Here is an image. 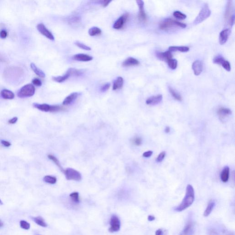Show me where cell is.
Instances as JSON below:
<instances>
[{
    "label": "cell",
    "mask_w": 235,
    "mask_h": 235,
    "mask_svg": "<svg viewBox=\"0 0 235 235\" xmlns=\"http://www.w3.org/2000/svg\"><path fill=\"white\" fill-rule=\"evenodd\" d=\"M195 199V192L193 187L191 185L186 186V195L181 203L174 209L178 212H182L189 208L193 204Z\"/></svg>",
    "instance_id": "obj_1"
},
{
    "label": "cell",
    "mask_w": 235,
    "mask_h": 235,
    "mask_svg": "<svg viewBox=\"0 0 235 235\" xmlns=\"http://www.w3.org/2000/svg\"><path fill=\"white\" fill-rule=\"evenodd\" d=\"M160 29L162 30H169L175 27H180L184 29L186 27L185 24L179 22L176 20L172 19V18H167L164 19L160 24Z\"/></svg>",
    "instance_id": "obj_2"
},
{
    "label": "cell",
    "mask_w": 235,
    "mask_h": 235,
    "mask_svg": "<svg viewBox=\"0 0 235 235\" xmlns=\"http://www.w3.org/2000/svg\"><path fill=\"white\" fill-rule=\"evenodd\" d=\"M33 106L36 109L45 112H56L64 110L65 109L59 105H50L46 103L39 104L34 103Z\"/></svg>",
    "instance_id": "obj_3"
},
{
    "label": "cell",
    "mask_w": 235,
    "mask_h": 235,
    "mask_svg": "<svg viewBox=\"0 0 235 235\" xmlns=\"http://www.w3.org/2000/svg\"><path fill=\"white\" fill-rule=\"evenodd\" d=\"M36 88L33 84H27L21 88L17 93L19 98L31 97L35 94Z\"/></svg>",
    "instance_id": "obj_4"
},
{
    "label": "cell",
    "mask_w": 235,
    "mask_h": 235,
    "mask_svg": "<svg viewBox=\"0 0 235 235\" xmlns=\"http://www.w3.org/2000/svg\"><path fill=\"white\" fill-rule=\"evenodd\" d=\"M23 74V69L20 68L9 67L5 69L4 72V76L7 79H11V80H15L16 78H20Z\"/></svg>",
    "instance_id": "obj_5"
},
{
    "label": "cell",
    "mask_w": 235,
    "mask_h": 235,
    "mask_svg": "<svg viewBox=\"0 0 235 235\" xmlns=\"http://www.w3.org/2000/svg\"><path fill=\"white\" fill-rule=\"evenodd\" d=\"M211 10L207 3H205L202 8L199 14L194 21V24H198L202 22L210 16Z\"/></svg>",
    "instance_id": "obj_6"
},
{
    "label": "cell",
    "mask_w": 235,
    "mask_h": 235,
    "mask_svg": "<svg viewBox=\"0 0 235 235\" xmlns=\"http://www.w3.org/2000/svg\"><path fill=\"white\" fill-rule=\"evenodd\" d=\"M68 180H73L79 181L82 179L81 175L76 170L71 168H68L63 171Z\"/></svg>",
    "instance_id": "obj_7"
},
{
    "label": "cell",
    "mask_w": 235,
    "mask_h": 235,
    "mask_svg": "<svg viewBox=\"0 0 235 235\" xmlns=\"http://www.w3.org/2000/svg\"><path fill=\"white\" fill-rule=\"evenodd\" d=\"M110 227L109 231L110 232L118 231L120 228V221L118 217L116 215L112 216L110 221Z\"/></svg>",
    "instance_id": "obj_8"
},
{
    "label": "cell",
    "mask_w": 235,
    "mask_h": 235,
    "mask_svg": "<svg viewBox=\"0 0 235 235\" xmlns=\"http://www.w3.org/2000/svg\"><path fill=\"white\" fill-rule=\"evenodd\" d=\"M37 29L40 34L51 40H54V36L46 27L43 24L40 23L37 25Z\"/></svg>",
    "instance_id": "obj_9"
},
{
    "label": "cell",
    "mask_w": 235,
    "mask_h": 235,
    "mask_svg": "<svg viewBox=\"0 0 235 235\" xmlns=\"http://www.w3.org/2000/svg\"><path fill=\"white\" fill-rule=\"evenodd\" d=\"M128 17H129V14H124L121 16L114 22L113 25V29H115V30H119V29H122L124 27L125 23L126 22Z\"/></svg>",
    "instance_id": "obj_10"
},
{
    "label": "cell",
    "mask_w": 235,
    "mask_h": 235,
    "mask_svg": "<svg viewBox=\"0 0 235 235\" xmlns=\"http://www.w3.org/2000/svg\"><path fill=\"white\" fill-rule=\"evenodd\" d=\"M137 5H138L139 9V12L138 14V18L139 20L142 22H145L147 21V15L144 10V2L141 0H137L136 1Z\"/></svg>",
    "instance_id": "obj_11"
},
{
    "label": "cell",
    "mask_w": 235,
    "mask_h": 235,
    "mask_svg": "<svg viewBox=\"0 0 235 235\" xmlns=\"http://www.w3.org/2000/svg\"><path fill=\"white\" fill-rule=\"evenodd\" d=\"M231 33V30L230 29H225L222 31L219 36V42L220 44L224 45L226 43Z\"/></svg>",
    "instance_id": "obj_12"
},
{
    "label": "cell",
    "mask_w": 235,
    "mask_h": 235,
    "mask_svg": "<svg viewBox=\"0 0 235 235\" xmlns=\"http://www.w3.org/2000/svg\"><path fill=\"white\" fill-rule=\"evenodd\" d=\"M203 65L202 62L200 60L195 61L193 62L192 65V69L194 72V75L198 76L200 75L202 71Z\"/></svg>",
    "instance_id": "obj_13"
},
{
    "label": "cell",
    "mask_w": 235,
    "mask_h": 235,
    "mask_svg": "<svg viewBox=\"0 0 235 235\" xmlns=\"http://www.w3.org/2000/svg\"><path fill=\"white\" fill-rule=\"evenodd\" d=\"M194 225L192 221H189L180 232L179 235H192L193 233Z\"/></svg>",
    "instance_id": "obj_14"
},
{
    "label": "cell",
    "mask_w": 235,
    "mask_h": 235,
    "mask_svg": "<svg viewBox=\"0 0 235 235\" xmlns=\"http://www.w3.org/2000/svg\"><path fill=\"white\" fill-rule=\"evenodd\" d=\"M163 96L162 95L152 96L146 100V103L149 105H154L159 103L161 102Z\"/></svg>",
    "instance_id": "obj_15"
},
{
    "label": "cell",
    "mask_w": 235,
    "mask_h": 235,
    "mask_svg": "<svg viewBox=\"0 0 235 235\" xmlns=\"http://www.w3.org/2000/svg\"><path fill=\"white\" fill-rule=\"evenodd\" d=\"M157 57L160 60L168 61L169 60L172 59V53L170 51H167L164 52H159L156 54Z\"/></svg>",
    "instance_id": "obj_16"
},
{
    "label": "cell",
    "mask_w": 235,
    "mask_h": 235,
    "mask_svg": "<svg viewBox=\"0 0 235 235\" xmlns=\"http://www.w3.org/2000/svg\"><path fill=\"white\" fill-rule=\"evenodd\" d=\"M81 18L78 15L74 14L68 17L67 18V21L68 24L72 26H76L81 22Z\"/></svg>",
    "instance_id": "obj_17"
},
{
    "label": "cell",
    "mask_w": 235,
    "mask_h": 235,
    "mask_svg": "<svg viewBox=\"0 0 235 235\" xmlns=\"http://www.w3.org/2000/svg\"><path fill=\"white\" fill-rule=\"evenodd\" d=\"M80 94L78 92H73L67 96L62 102V104L65 106L68 105L73 103L77 99Z\"/></svg>",
    "instance_id": "obj_18"
},
{
    "label": "cell",
    "mask_w": 235,
    "mask_h": 235,
    "mask_svg": "<svg viewBox=\"0 0 235 235\" xmlns=\"http://www.w3.org/2000/svg\"><path fill=\"white\" fill-rule=\"evenodd\" d=\"M74 60L81 62H89L93 59V57L87 54H75L73 57Z\"/></svg>",
    "instance_id": "obj_19"
},
{
    "label": "cell",
    "mask_w": 235,
    "mask_h": 235,
    "mask_svg": "<svg viewBox=\"0 0 235 235\" xmlns=\"http://www.w3.org/2000/svg\"><path fill=\"white\" fill-rule=\"evenodd\" d=\"M139 61L138 60L135 58L130 57L126 59L123 62L122 65L124 67L132 66L138 65H139Z\"/></svg>",
    "instance_id": "obj_20"
},
{
    "label": "cell",
    "mask_w": 235,
    "mask_h": 235,
    "mask_svg": "<svg viewBox=\"0 0 235 235\" xmlns=\"http://www.w3.org/2000/svg\"><path fill=\"white\" fill-rule=\"evenodd\" d=\"M232 11H233V4L232 2L229 1L228 2L227 4L226 14H225V18L227 21H228L230 17L234 14H232Z\"/></svg>",
    "instance_id": "obj_21"
},
{
    "label": "cell",
    "mask_w": 235,
    "mask_h": 235,
    "mask_svg": "<svg viewBox=\"0 0 235 235\" xmlns=\"http://www.w3.org/2000/svg\"><path fill=\"white\" fill-rule=\"evenodd\" d=\"M1 96L3 99L9 100L14 99L15 97L14 94L12 91L7 89L2 90L1 92Z\"/></svg>",
    "instance_id": "obj_22"
},
{
    "label": "cell",
    "mask_w": 235,
    "mask_h": 235,
    "mask_svg": "<svg viewBox=\"0 0 235 235\" xmlns=\"http://www.w3.org/2000/svg\"><path fill=\"white\" fill-rule=\"evenodd\" d=\"M124 79L122 77H118L113 81V91L119 89L123 87Z\"/></svg>",
    "instance_id": "obj_23"
},
{
    "label": "cell",
    "mask_w": 235,
    "mask_h": 235,
    "mask_svg": "<svg viewBox=\"0 0 235 235\" xmlns=\"http://www.w3.org/2000/svg\"><path fill=\"white\" fill-rule=\"evenodd\" d=\"M229 174V168L228 166H226L223 169L221 174V179L223 183H227L228 181Z\"/></svg>",
    "instance_id": "obj_24"
},
{
    "label": "cell",
    "mask_w": 235,
    "mask_h": 235,
    "mask_svg": "<svg viewBox=\"0 0 235 235\" xmlns=\"http://www.w3.org/2000/svg\"><path fill=\"white\" fill-rule=\"evenodd\" d=\"M231 113V110L227 108H221L218 111V114L220 116L221 119H224L227 116L230 115Z\"/></svg>",
    "instance_id": "obj_25"
},
{
    "label": "cell",
    "mask_w": 235,
    "mask_h": 235,
    "mask_svg": "<svg viewBox=\"0 0 235 235\" xmlns=\"http://www.w3.org/2000/svg\"><path fill=\"white\" fill-rule=\"evenodd\" d=\"M215 206V202L214 201L211 200L208 202L207 208L205 210L204 213L205 217H208L211 214L212 211L214 208Z\"/></svg>",
    "instance_id": "obj_26"
},
{
    "label": "cell",
    "mask_w": 235,
    "mask_h": 235,
    "mask_svg": "<svg viewBox=\"0 0 235 235\" xmlns=\"http://www.w3.org/2000/svg\"><path fill=\"white\" fill-rule=\"evenodd\" d=\"M30 67L33 71L35 72V74L37 75L39 77L41 78H45L46 76L45 74L43 71H42L41 69L39 68L34 63H31L30 64Z\"/></svg>",
    "instance_id": "obj_27"
},
{
    "label": "cell",
    "mask_w": 235,
    "mask_h": 235,
    "mask_svg": "<svg viewBox=\"0 0 235 235\" xmlns=\"http://www.w3.org/2000/svg\"><path fill=\"white\" fill-rule=\"evenodd\" d=\"M169 51H170L171 52L179 51L183 52H186L189 51V48L185 46H172L169 47Z\"/></svg>",
    "instance_id": "obj_28"
},
{
    "label": "cell",
    "mask_w": 235,
    "mask_h": 235,
    "mask_svg": "<svg viewBox=\"0 0 235 235\" xmlns=\"http://www.w3.org/2000/svg\"><path fill=\"white\" fill-rule=\"evenodd\" d=\"M70 74L67 71L66 73L64 75L62 76H57V77H53L52 80L54 81L57 82L58 83H62L66 81L69 77H70Z\"/></svg>",
    "instance_id": "obj_29"
},
{
    "label": "cell",
    "mask_w": 235,
    "mask_h": 235,
    "mask_svg": "<svg viewBox=\"0 0 235 235\" xmlns=\"http://www.w3.org/2000/svg\"><path fill=\"white\" fill-rule=\"evenodd\" d=\"M102 32V30L100 28L97 27H93L89 29L88 33L89 35L91 37H94V36L101 35Z\"/></svg>",
    "instance_id": "obj_30"
},
{
    "label": "cell",
    "mask_w": 235,
    "mask_h": 235,
    "mask_svg": "<svg viewBox=\"0 0 235 235\" xmlns=\"http://www.w3.org/2000/svg\"><path fill=\"white\" fill-rule=\"evenodd\" d=\"M32 219L39 226L43 227H47V224L45 222L44 220L40 216L33 217L32 218Z\"/></svg>",
    "instance_id": "obj_31"
},
{
    "label": "cell",
    "mask_w": 235,
    "mask_h": 235,
    "mask_svg": "<svg viewBox=\"0 0 235 235\" xmlns=\"http://www.w3.org/2000/svg\"><path fill=\"white\" fill-rule=\"evenodd\" d=\"M67 72L70 74V75L73 76H80L83 74V72L81 70L75 69L74 68H70L67 70Z\"/></svg>",
    "instance_id": "obj_32"
},
{
    "label": "cell",
    "mask_w": 235,
    "mask_h": 235,
    "mask_svg": "<svg viewBox=\"0 0 235 235\" xmlns=\"http://www.w3.org/2000/svg\"><path fill=\"white\" fill-rule=\"evenodd\" d=\"M44 181L47 183L54 184L57 183V178L54 176H46L44 177Z\"/></svg>",
    "instance_id": "obj_33"
},
{
    "label": "cell",
    "mask_w": 235,
    "mask_h": 235,
    "mask_svg": "<svg viewBox=\"0 0 235 235\" xmlns=\"http://www.w3.org/2000/svg\"><path fill=\"white\" fill-rule=\"evenodd\" d=\"M48 157L49 158V159L52 160V161L53 162L55 163V164L60 169L61 171H62V172L64 171L65 170H63V168L62 167L60 164L59 161V160H58V158H57V157H55L54 156L52 155V154L48 155Z\"/></svg>",
    "instance_id": "obj_34"
},
{
    "label": "cell",
    "mask_w": 235,
    "mask_h": 235,
    "mask_svg": "<svg viewBox=\"0 0 235 235\" xmlns=\"http://www.w3.org/2000/svg\"><path fill=\"white\" fill-rule=\"evenodd\" d=\"M169 91H170V93L173 96L174 98H175L176 100H178V101H181L182 97H181V96L179 93L176 92L172 88L170 87H169Z\"/></svg>",
    "instance_id": "obj_35"
},
{
    "label": "cell",
    "mask_w": 235,
    "mask_h": 235,
    "mask_svg": "<svg viewBox=\"0 0 235 235\" xmlns=\"http://www.w3.org/2000/svg\"><path fill=\"white\" fill-rule=\"evenodd\" d=\"M168 66L172 69H175L177 67V61L175 59H171L167 61Z\"/></svg>",
    "instance_id": "obj_36"
},
{
    "label": "cell",
    "mask_w": 235,
    "mask_h": 235,
    "mask_svg": "<svg viewBox=\"0 0 235 235\" xmlns=\"http://www.w3.org/2000/svg\"><path fill=\"white\" fill-rule=\"evenodd\" d=\"M69 197L75 203L78 204L80 202L79 193L77 192H74L69 195Z\"/></svg>",
    "instance_id": "obj_37"
},
{
    "label": "cell",
    "mask_w": 235,
    "mask_h": 235,
    "mask_svg": "<svg viewBox=\"0 0 235 235\" xmlns=\"http://www.w3.org/2000/svg\"><path fill=\"white\" fill-rule=\"evenodd\" d=\"M173 15L176 18H178V19H181V20H183V19H185L186 17V15L185 14H183L181 12H179V11H175L173 13Z\"/></svg>",
    "instance_id": "obj_38"
},
{
    "label": "cell",
    "mask_w": 235,
    "mask_h": 235,
    "mask_svg": "<svg viewBox=\"0 0 235 235\" xmlns=\"http://www.w3.org/2000/svg\"><path fill=\"white\" fill-rule=\"evenodd\" d=\"M225 60V59L221 55H218L214 59L213 62L217 65H221L222 63Z\"/></svg>",
    "instance_id": "obj_39"
},
{
    "label": "cell",
    "mask_w": 235,
    "mask_h": 235,
    "mask_svg": "<svg viewBox=\"0 0 235 235\" xmlns=\"http://www.w3.org/2000/svg\"><path fill=\"white\" fill-rule=\"evenodd\" d=\"M75 44L78 47L81 48V49H83V50H86V51H91V48L90 47L87 46L85 45L84 44L82 43L79 42V41H76L75 43Z\"/></svg>",
    "instance_id": "obj_40"
},
{
    "label": "cell",
    "mask_w": 235,
    "mask_h": 235,
    "mask_svg": "<svg viewBox=\"0 0 235 235\" xmlns=\"http://www.w3.org/2000/svg\"><path fill=\"white\" fill-rule=\"evenodd\" d=\"M20 227L24 229L28 230L30 229V225L29 223L25 221H20Z\"/></svg>",
    "instance_id": "obj_41"
},
{
    "label": "cell",
    "mask_w": 235,
    "mask_h": 235,
    "mask_svg": "<svg viewBox=\"0 0 235 235\" xmlns=\"http://www.w3.org/2000/svg\"><path fill=\"white\" fill-rule=\"evenodd\" d=\"M222 66L224 68H225L227 71H230L231 69V67L230 62L228 61L225 60L221 64Z\"/></svg>",
    "instance_id": "obj_42"
},
{
    "label": "cell",
    "mask_w": 235,
    "mask_h": 235,
    "mask_svg": "<svg viewBox=\"0 0 235 235\" xmlns=\"http://www.w3.org/2000/svg\"><path fill=\"white\" fill-rule=\"evenodd\" d=\"M166 153L165 152H162L158 155L156 158V161L158 163L161 162L165 157Z\"/></svg>",
    "instance_id": "obj_43"
},
{
    "label": "cell",
    "mask_w": 235,
    "mask_h": 235,
    "mask_svg": "<svg viewBox=\"0 0 235 235\" xmlns=\"http://www.w3.org/2000/svg\"><path fill=\"white\" fill-rule=\"evenodd\" d=\"M133 142L136 146H139L142 144V140L140 137H136L133 139Z\"/></svg>",
    "instance_id": "obj_44"
},
{
    "label": "cell",
    "mask_w": 235,
    "mask_h": 235,
    "mask_svg": "<svg viewBox=\"0 0 235 235\" xmlns=\"http://www.w3.org/2000/svg\"><path fill=\"white\" fill-rule=\"evenodd\" d=\"M110 84L109 83L105 84L101 87V91L103 92H105L110 89Z\"/></svg>",
    "instance_id": "obj_45"
},
{
    "label": "cell",
    "mask_w": 235,
    "mask_h": 235,
    "mask_svg": "<svg viewBox=\"0 0 235 235\" xmlns=\"http://www.w3.org/2000/svg\"><path fill=\"white\" fill-rule=\"evenodd\" d=\"M32 83L37 87H40L42 85V82L40 79L35 78L32 80Z\"/></svg>",
    "instance_id": "obj_46"
},
{
    "label": "cell",
    "mask_w": 235,
    "mask_h": 235,
    "mask_svg": "<svg viewBox=\"0 0 235 235\" xmlns=\"http://www.w3.org/2000/svg\"><path fill=\"white\" fill-rule=\"evenodd\" d=\"M8 32L5 30H2L0 31V37L2 39H5L8 36Z\"/></svg>",
    "instance_id": "obj_47"
},
{
    "label": "cell",
    "mask_w": 235,
    "mask_h": 235,
    "mask_svg": "<svg viewBox=\"0 0 235 235\" xmlns=\"http://www.w3.org/2000/svg\"><path fill=\"white\" fill-rule=\"evenodd\" d=\"M228 22L230 25L231 27L234 25V22H235V15H234V14H233V15H232L230 17L229 20Z\"/></svg>",
    "instance_id": "obj_48"
},
{
    "label": "cell",
    "mask_w": 235,
    "mask_h": 235,
    "mask_svg": "<svg viewBox=\"0 0 235 235\" xmlns=\"http://www.w3.org/2000/svg\"><path fill=\"white\" fill-rule=\"evenodd\" d=\"M153 152L152 151H148L145 152L143 154V156L145 157H151L153 154Z\"/></svg>",
    "instance_id": "obj_49"
},
{
    "label": "cell",
    "mask_w": 235,
    "mask_h": 235,
    "mask_svg": "<svg viewBox=\"0 0 235 235\" xmlns=\"http://www.w3.org/2000/svg\"><path fill=\"white\" fill-rule=\"evenodd\" d=\"M111 1H100L102 6L103 7H106L111 2Z\"/></svg>",
    "instance_id": "obj_50"
},
{
    "label": "cell",
    "mask_w": 235,
    "mask_h": 235,
    "mask_svg": "<svg viewBox=\"0 0 235 235\" xmlns=\"http://www.w3.org/2000/svg\"><path fill=\"white\" fill-rule=\"evenodd\" d=\"M17 119H17V117H14L13 118L11 119H9L8 120V123L10 124H15L17 122Z\"/></svg>",
    "instance_id": "obj_51"
},
{
    "label": "cell",
    "mask_w": 235,
    "mask_h": 235,
    "mask_svg": "<svg viewBox=\"0 0 235 235\" xmlns=\"http://www.w3.org/2000/svg\"><path fill=\"white\" fill-rule=\"evenodd\" d=\"M1 142L3 146H5V147H10L11 145V144L10 142H9V141H7L2 140L1 141Z\"/></svg>",
    "instance_id": "obj_52"
},
{
    "label": "cell",
    "mask_w": 235,
    "mask_h": 235,
    "mask_svg": "<svg viewBox=\"0 0 235 235\" xmlns=\"http://www.w3.org/2000/svg\"><path fill=\"white\" fill-rule=\"evenodd\" d=\"M155 235H164L163 231L161 229H159L156 231Z\"/></svg>",
    "instance_id": "obj_53"
},
{
    "label": "cell",
    "mask_w": 235,
    "mask_h": 235,
    "mask_svg": "<svg viewBox=\"0 0 235 235\" xmlns=\"http://www.w3.org/2000/svg\"><path fill=\"white\" fill-rule=\"evenodd\" d=\"M148 219L149 221H154L155 220V217L153 215H150L148 216Z\"/></svg>",
    "instance_id": "obj_54"
},
{
    "label": "cell",
    "mask_w": 235,
    "mask_h": 235,
    "mask_svg": "<svg viewBox=\"0 0 235 235\" xmlns=\"http://www.w3.org/2000/svg\"><path fill=\"white\" fill-rule=\"evenodd\" d=\"M0 62H6V59L1 55H0Z\"/></svg>",
    "instance_id": "obj_55"
},
{
    "label": "cell",
    "mask_w": 235,
    "mask_h": 235,
    "mask_svg": "<svg viewBox=\"0 0 235 235\" xmlns=\"http://www.w3.org/2000/svg\"><path fill=\"white\" fill-rule=\"evenodd\" d=\"M165 132L167 133L170 132V128L169 127H166V128H165Z\"/></svg>",
    "instance_id": "obj_56"
},
{
    "label": "cell",
    "mask_w": 235,
    "mask_h": 235,
    "mask_svg": "<svg viewBox=\"0 0 235 235\" xmlns=\"http://www.w3.org/2000/svg\"><path fill=\"white\" fill-rule=\"evenodd\" d=\"M3 222L2 221V220H0V227H3Z\"/></svg>",
    "instance_id": "obj_57"
},
{
    "label": "cell",
    "mask_w": 235,
    "mask_h": 235,
    "mask_svg": "<svg viewBox=\"0 0 235 235\" xmlns=\"http://www.w3.org/2000/svg\"><path fill=\"white\" fill-rule=\"evenodd\" d=\"M3 205V202H2V201L0 199V205Z\"/></svg>",
    "instance_id": "obj_58"
},
{
    "label": "cell",
    "mask_w": 235,
    "mask_h": 235,
    "mask_svg": "<svg viewBox=\"0 0 235 235\" xmlns=\"http://www.w3.org/2000/svg\"></svg>",
    "instance_id": "obj_59"
}]
</instances>
